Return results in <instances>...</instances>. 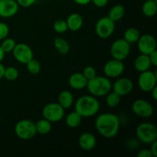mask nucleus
<instances>
[{
  "label": "nucleus",
  "mask_w": 157,
  "mask_h": 157,
  "mask_svg": "<svg viewBox=\"0 0 157 157\" xmlns=\"http://www.w3.org/2000/svg\"><path fill=\"white\" fill-rule=\"evenodd\" d=\"M91 2L94 4V6H97V7L103 8L104 7V6H107L109 0H91Z\"/></svg>",
  "instance_id": "obj_37"
},
{
  "label": "nucleus",
  "mask_w": 157,
  "mask_h": 157,
  "mask_svg": "<svg viewBox=\"0 0 157 157\" xmlns=\"http://www.w3.org/2000/svg\"><path fill=\"white\" fill-rule=\"evenodd\" d=\"M125 15V8L122 5H116L110 9L108 17L115 22L121 20Z\"/></svg>",
  "instance_id": "obj_23"
},
{
  "label": "nucleus",
  "mask_w": 157,
  "mask_h": 157,
  "mask_svg": "<svg viewBox=\"0 0 157 157\" xmlns=\"http://www.w3.org/2000/svg\"><path fill=\"white\" fill-rule=\"evenodd\" d=\"M67 29L72 32H77L81 29L84 23L82 16L78 13H72L67 18Z\"/></svg>",
  "instance_id": "obj_18"
},
{
  "label": "nucleus",
  "mask_w": 157,
  "mask_h": 157,
  "mask_svg": "<svg viewBox=\"0 0 157 157\" xmlns=\"http://www.w3.org/2000/svg\"><path fill=\"white\" fill-rule=\"evenodd\" d=\"M137 156L138 157H153L151 151H150V150H148V149H144V150H141L138 153Z\"/></svg>",
  "instance_id": "obj_36"
},
{
  "label": "nucleus",
  "mask_w": 157,
  "mask_h": 157,
  "mask_svg": "<svg viewBox=\"0 0 157 157\" xmlns=\"http://www.w3.org/2000/svg\"><path fill=\"white\" fill-rule=\"evenodd\" d=\"M54 46L61 55H67L70 51L68 42L61 37H58L54 40Z\"/></svg>",
  "instance_id": "obj_24"
},
{
  "label": "nucleus",
  "mask_w": 157,
  "mask_h": 157,
  "mask_svg": "<svg viewBox=\"0 0 157 157\" xmlns=\"http://www.w3.org/2000/svg\"><path fill=\"white\" fill-rule=\"evenodd\" d=\"M16 2L18 4V6L24 8H28L35 4L37 2V0H16Z\"/></svg>",
  "instance_id": "obj_34"
},
{
  "label": "nucleus",
  "mask_w": 157,
  "mask_h": 157,
  "mask_svg": "<svg viewBox=\"0 0 157 157\" xmlns=\"http://www.w3.org/2000/svg\"><path fill=\"white\" fill-rule=\"evenodd\" d=\"M115 30V22L108 16L100 18L96 23L95 31L101 38H108L113 35Z\"/></svg>",
  "instance_id": "obj_8"
},
{
  "label": "nucleus",
  "mask_w": 157,
  "mask_h": 157,
  "mask_svg": "<svg viewBox=\"0 0 157 157\" xmlns=\"http://www.w3.org/2000/svg\"><path fill=\"white\" fill-rule=\"evenodd\" d=\"M5 54H6V53H5L4 51H3L2 49L1 46H0V62H1V61H2L3 59H4Z\"/></svg>",
  "instance_id": "obj_42"
},
{
  "label": "nucleus",
  "mask_w": 157,
  "mask_h": 157,
  "mask_svg": "<svg viewBox=\"0 0 157 157\" xmlns=\"http://www.w3.org/2000/svg\"><path fill=\"white\" fill-rule=\"evenodd\" d=\"M9 33V28L6 23L0 21V41L7 38Z\"/></svg>",
  "instance_id": "obj_33"
},
{
  "label": "nucleus",
  "mask_w": 157,
  "mask_h": 157,
  "mask_svg": "<svg viewBox=\"0 0 157 157\" xmlns=\"http://www.w3.org/2000/svg\"><path fill=\"white\" fill-rule=\"evenodd\" d=\"M12 54L17 61L21 64H26L30 60L34 58L33 51L28 44L24 43H18L15 44Z\"/></svg>",
  "instance_id": "obj_10"
},
{
  "label": "nucleus",
  "mask_w": 157,
  "mask_h": 157,
  "mask_svg": "<svg viewBox=\"0 0 157 157\" xmlns=\"http://www.w3.org/2000/svg\"><path fill=\"white\" fill-rule=\"evenodd\" d=\"M53 28L55 31L58 33H64L68 30L66 21L63 19H58L55 21L53 25Z\"/></svg>",
  "instance_id": "obj_31"
},
{
  "label": "nucleus",
  "mask_w": 157,
  "mask_h": 157,
  "mask_svg": "<svg viewBox=\"0 0 157 157\" xmlns=\"http://www.w3.org/2000/svg\"><path fill=\"white\" fill-rule=\"evenodd\" d=\"M78 144L82 150L90 151L93 150L97 144V140L94 135L89 132H85L80 136Z\"/></svg>",
  "instance_id": "obj_16"
},
{
  "label": "nucleus",
  "mask_w": 157,
  "mask_h": 157,
  "mask_svg": "<svg viewBox=\"0 0 157 157\" xmlns=\"http://www.w3.org/2000/svg\"><path fill=\"white\" fill-rule=\"evenodd\" d=\"M26 67L29 72L32 75H37L41 71V65L37 60L32 58L26 64Z\"/></svg>",
  "instance_id": "obj_29"
},
{
  "label": "nucleus",
  "mask_w": 157,
  "mask_h": 157,
  "mask_svg": "<svg viewBox=\"0 0 157 157\" xmlns=\"http://www.w3.org/2000/svg\"><path fill=\"white\" fill-rule=\"evenodd\" d=\"M150 150L151 151L152 154H153V157L157 156V141H154V142L150 144Z\"/></svg>",
  "instance_id": "obj_38"
},
{
  "label": "nucleus",
  "mask_w": 157,
  "mask_h": 157,
  "mask_svg": "<svg viewBox=\"0 0 157 157\" xmlns=\"http://www.w3.org/2000/svg\"><path fill=\"white\" fill-rule=\"evenodd\" d=\"M157 76L156 72L150 70L140 72L138 78V85L142 91L150 92L155 87H156Z\"/></svg>",
  "instance_id": "obj_9"
},
{
  "label": "nucleus",
  "mask_w": 157,
  "mask_h": 157,
  "mask_svg": "<svg viewBox=\"0 0 157 157\" xmlns=\"http://www.w3.org/2000/svg\"><path fill=\"white\" fill-rule=\"evenodd\" d=\"M18 4L16 0H1L0 1V17L11 18L16 15L18 11Z\"/></svg>",
  "instance_id": "obj_14"
},
{
  "label": "nucleus",
  "mask_w": 157,
  "mask_h": 157,
  "mask_svg": "<svg viewBox=\"0 0 157 157\" xmlns=\"http://www.w3.org/2000/svg\"><path fill=\"white\" fill-rule=\"evenodd\" d=\"M142 12L145 16L149 18L154 16L157 12L156 0H147L143 4Z\"/></svg>",
  "instance_id": "obj_21"
},
{
  "label": "nucleus",
  "mask_w": 157,
  "mask_h": 157,
  "mask_svg": "<svg viewBox=\"0 0 157 157\" xmlns=\"http://www.w3.org/2000/svg\"><path fill=\"white\" fill-rule=\"evenodd\" d=\"M124 68L125 67L122 61L113 58L106 63L104 67V72L107 78H118L124 73Z\"/></svg>",
  "instance_id": "obj_13"
},
{
  "label": "nucleus",
  "mask_w": 157,
  "mask_h": 157,
  "mask_svg": "<svg viewBox=\"0 0 157 157\" xmlns=\"http://www.w3.org/2000/svg\"><path fill=\"white\" fill-rule=\"evenodd\" d=\"M0 1H1V0H0Z\"/></svg>",
  "instance_id": "obj_43"
},
{
  "label": "nucleus",
  "mask_w": 157,
  "mask_h": 157,
  "mask_svg": "<svg viewBox=\"0 0 157 157\" xmlns=\"http://www.w3.org/2000/svg\"><path fill=\"white\" fill-rule=\"evenodd\" d=\"M82 118V117L75 110L67 115L65 118V123L67 127L70 128H77L81 124Z\"/></svg>",
  "instance_id": "obj_22"
},
{
  "label": "nucleus",
  "mask_w": 157,
  "mask_h": 157,
  "mask_svg": "<svg viewBox=\"0 0 157 157\" xmlns=\"http://www.w3.org/2000/svg\"><path fill=\"white\" fill-rule=\"evenodd\" d=\"M88 80L84 77L82 73H75L70 76L68 84L71 88L75 90H81L86 87Z\"/></svg>",
  "instance_id": "obj_17"
},
{
  "label": "nucleus",
  "mask_w": 157,
  "mask_h": 157,
  "mask_svg": "<svg viewBox=\"0 0 157 157\" xmlns=\"http://www.w3.org/2000/svg\"><path fill=\"white\" fill-rule=\"evenodd\" d=\"M74 102V96L71 92L68 90H64L60 93L58 96V104L65 110L71 107Z\"/></svg>",
  "instance_id": "obj_20"
},
{
  "label": "nucleus",
  "mask_w": 157,
  "mask_h": 157,
  "mask_svg": "<svg viewBox=\"0 0 157 157\" xmlns=\"http://www.w3.org/2000/svg\"><path fill=\"white\" fill-rule=\"evenodd\" d=\"M18 69L14 67H8L5 68L4 78L9 81H13L16 80L18 77Z\"/></svg>",
  "instance_id": "obj_28"
},
{
  "label": "nucleus",
  "mask_w": 157,
  "mask_h": 157,
  "mask_svg": "<svg viewBox=\"0 0 157 157\" xmlns=\"http://www.w3.org/2000/svg\"><path fill=\"white\" fill-rule=\"evenodd\" d=\"M149 58H150V62H151V65L155 66L156 67L157 66V51L155 50L153 51V52L149 55Z\"/></svg>",
  "instance_id": "obj_35"
},
{
  "label": "nucleus",
  "mask_w": 157,
  "mask_h": 157,
  "mask_svg": "<svg viewBox=\"0 0 157 157\" xmlns=\"http://www.w3.org/2000/svg\"><path fill=\"white\" fill-rule=\"evenodd\" d=\"M150 66H151V62H150L149 55L141 54L135 59L134 67L140 73L149 70Z\"/></svg>",
  "instance_id": "obj_19"
},
{
  "label": "nucleus",
  "mask_w": 157,
  "mask_h": 157,
  "mask_svg": "<svg viewBox=\"0 0 157 157\" xmlns=\"http://www.w3.org/2000/svg\"><path fill=\"white\" fill-rule=\"evenodd\" d=\"M132 110L136 116L143 118L150 117L154 112L153 105L144 99L135 101L132 105Z\"/></svg>",
  "instance_id": "obj_11"
},
{
  "label": "nucleus",
  "mask_w": 157,
  "mask_h": 157,
  "mask_svg": "<svg viewBox=\"0 0 157 157\" xmlns=\"http://www.w3.org/2000/svg\"><path fill=\"white\" fill-rule=\"evenodd\" d=\"M73 1L80 6H85V5L89 4L91 2V0H73Z\"/></svg>",
  "instance_id": "obj_39"
},
{
  "label": "nucleus",
  "mask_w": 157,
  "mask_h": 157,
  "mask_svg": "<svg viewBox=\"0 0 157 157\" xmlns=\"http://www.w3.org/2000/svg\"><path fill=\"white\" fill-rule=\"evenodd\" d=\"M138 49L141 54L149 55L156 50V41L154 37L150 34L140 35L137 41Z\"/></svg>",
  "instance_id": "obj_12"
},
{
  "label": "nucleus",
  "mask_w": 157,
  "mask_h": 157,
  "mask_svg": "<svg viewBox=\"0 0 157 157\" xmlns=\"http://www.w3.org/2000/svg\"><path fill=\"white\" fill-rule=\"evenodd\" d=\"M16 42H15V40L13 38H5L3 39L2 42L1 44V48L3 51H4L5 53H9V52H12L15 48Z\"/></svg>",
  "instance_id": "obj_30"
},
{
  "label": "nucleus",
  "mask_w": 157,
  "mask_h": 157,
  "mask_svg": "<svg viewBox=\"0 0 157 157\" xmlns=\"http://www.w3.org/2000/svg\"><path fill=\"white\" fill-rule=\"evenodd\" d=\"M95 127L98 133L105 138H113L120 130V120L111 113L100 114L95 121Z\"/></svg>",
  "instance_id": "obj_1"
},
{
  "label": "nucleus",
  "mask_w": 157,
  "mask_h": 157,
  "mask_svg": "<svg viewBox=\"0 0 157 157\" xmlns=\"http://www.w3.org/2000/svg\"><path fill=\"white\" fill-rule=\"evenodd\" d=\"M112 88L120 96H125L129 94L133 89V83L130 78H121L117 80Z\"/></svg>",
  "instance_id": "obj_15"
},
{
  "label": "nucleus",
  "mask_w": 157,
  "mask_h": 157,
  "mask_svg": "<svg viewBox=\"0 0 157 157\" xmlns=\"http://www.w3.org/2000/svg\"><path fill=\"white\" fill-rule=\"evenodd\" d=\"M82 74L84 75V77H85L87 80H90L96 76L97 71L96 70H95L94 67H91V66H87V67H86L84 69Z\"/></svg>",
  "instance_id": "obj_32"
},
{
  "label": "nucleus",
  "mask_w": 157,
  "mask_h": 157,
  "mask_svg": "<svg viewBox=\"0 0 157 157\" xmlns=\"http://www.w3.org/2000/svg\"><path fill=\"white\" fill-rule=\"evenodd\" d=\"M130 52V44L124 38H119L113 42L110 47V55L113 59L124 61Z\"/></svg>",
  "instance_id": "obj_6"
},
{
  "label": "nucleus",
  "mask_w": 157,
  "mask_h": 157,
  "mask_svg": "<svg viewBox=\"0 0 157 157\" xmlns=\"http://www.w3.org/2000/svg\"><path fill=\"white\" fill-rule=\"evenodd\" d=\"M86 87L94 97L106 96L112 89L111 81L105 77L95 76L87 81Z\"/></svg>",
  "instance_id": "obj_3"
},
{
  "label": "nucleus",
  "mask_w": 157,
  "mask_h": 157,
  "mask_svg": "<svg viewBox=\"0 0 157 157\" xmlns=\"http://www.w3.org/2000/svg\"><path fill=\"white\" fill-rule=\"evenodd\" d=\"M100 104L94 96L84 95L77 100L75 104V110L82 117H91L98 113Z\"/></svg>",
  "instance_id": "obj_2"
},
{
  "label": "nucleus",
  "mask_w": 157,
  "mask_h": 157,
  "mask_svg": "<svg viewBox=\"0 0 157 157\" xmlns=\"http://www.w3.org/2000/svg\"><path fill=\"white\" fill-rule=\"evenodd\" d=\"M42 114L51 123H57L64 118V109L58 103H50L44 107Z\"/></svg>",
  "instance_id": "obj_7"
},
{
  "label": "nucleus",
  "mask_w": 157,
  "mask_h": 157,
  "mask_svg": "<svg viewBox=\"0 0 157 157\" xmlns=\"http://www.w3.org/2000/svg\"><path fill=\"white\" fill-rule=\"evenodd\" d=\"M15 133L18 138L24 140H31L36 135L35 124L29 120H21L15 126Z\"/></svg>",
  "instance_id": "obj_5"
},
{
  "label": "nucleus",
  "mask_w": 157,
  "mask_h": 157,
  "mask_svg": "<svg viewBox=\"0 0 157 157\" xmlns=\"http://www.w3.org/2000/svg\"><path fill=\"white\" fill-rule=\"evenodd\" d=\"M150 93H151L153 100H154V101H156L157 100V87H155L154 88H153V90L150 91Z\"/></svg>",
  "instance_id": "obj_41"
},
{
  "label": "nucleus",
  "mask_w": 157,
  "mask_h": 157,
  "mask_svg": "<svg viewBox=\"0 0 157 157\" xmlns=\"http://www.w3.org/2000/svg\"><path fill=\"white\" fill-rule=\"evenodd\" d=\"M140 37V33L136 28H129L124 32V38L130 44L137 42Z\"/></svg>",
  "instance_id": "obj_26"
},
{
  "label": "nucleus",
  "mask_w": 157,
  "mask_h": 157,
  "mask_svg": "<svg viewBox=\"0 0 157 157\" xmlns=\"http://www.w3.org/2000/svg\"><path fill=\"white\" fill-rule=\"evenodd\" d=\"M5 68H6V67H4V65H3V64L0 62V80L2 79V78H4Z\"/></svg>",
  "instance_id": "obj_40"
},
{
  "label": "nucleus",
  "mask_w": 157,
  "mask_h": 157,
  "mask_svg": "<svg viewBox=\"0 0 157 157\" xmlns=\"http://www.w3.org/2000/svg\"><path fill=\"white\" fill-rule=\"evenodd\" d=\"M136 136L139 141L146 144H150L157 139V128L151 123H143L137 126Z\"/></svg>",
  "instance_id": "obj_4"
},
{
  "label": "nucleus",
  "mask_w": 157,
  "mask_h": 157,
  "mask_svg": "<svg viewBox=\"0 0 157 157\" xmlns=\"http://www.w3.org/2000/svg\"><path fill=\"white\" fill-rule=\"evenodd\" d=\"M35 128H36L37 133L41 135H46L52 130V123L46 119L39 120L35 124Z\"/></svg>",
  "instance_id": "obj_25"
},
{
  "label": "nucleus",
  "mask_w": 157,
  "mask_h": 157,
  "mask_svg": "<svg viewBox=\"0 0 157 157\" xmlns=\"http://www.w3.org/2000/svg\"><path fill=\"white\" fill-rule=\"evenodd\" d=\"M106 98V104L110 107H116L121 103V96L116 92H109Z\"/></svg>",
  "instance_id": "obj_27"
}]
</instances>
